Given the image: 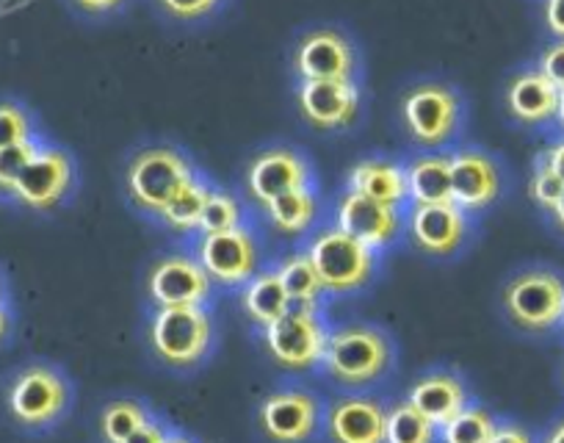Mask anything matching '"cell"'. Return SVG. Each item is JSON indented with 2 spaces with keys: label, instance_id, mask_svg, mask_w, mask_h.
<instances>
[{
  "label": "cell",
  "instance_id": "7dc6e473",
  "mask_svg": "<svg viewBox=\"0 0 564 443\" xmlns=\"http://www.w3.org/2000/svg\"><path fill=\"white\" fill-rule=\"evenodd\" d=\"M0 305H7V280L0 274Z\"/></svg>",
  "mask_w": 564,
  "mask_h": 443
},
{
  "label": "cell",
  "instance_id": "c3c4849f",
  "mask_svg": "<svg viewBox=\"0 0 564 443\" xmlns=\"http://www.w3.org/2000/svg\"><path fill=\"white\" fill-rule=\"evenodd\" d=\"M562 388H564V364H562Z\"/></svg>",
  "mask_w": 564,
  "mask_h": 443
},
{
  "label": "cell",
  "instance_id": "8992f818",
  "mask_svg": "<svg viewBox=\"0 0 564 443\" xmlns=\"http://www.w3.org/2000/svg\"><path fill=\"white\" fill-rule=\"evenodd\" d=\"M501 311L525 336H547L562 327L564 274L553 267H523L501 285Z\"/></svg>",
  "mask_w": 564,
  "mask_h": 443
},
{
  "label": "cell",
  "instance_id": "f546056e",
  "mask_svg": "<svg viewBox=\"0 0 564 443\" xmlns=\"http://www.w3.org/2000/svg\"><path fill=\"white\" fill-rule=\"evenodd\" d=\"M498 419L479 402H470L463 413L437 430V443H490Z\"/></svg>",
  "mask_w": 564,
  "mask_h": 443
},
{
  "label": "cell",
  "instance_id": "277c9868",
  "mask_svg": "<svg viewBox=\"0 0 564 443\" xmlns=\"http://www.w3.org/2000/svg\"><path fill=\"white\" fill-rule=\"evenodd\" d=\"M216 318L210 305L150 307L148 347L161 366L172 371H194L214 355Z\"/></svg>",
  "mask_w": 564,
  "mask_h": 443
},
{
  "label": "cell",
  "instance_id": "ee69618b",
  "mask_svg": "<svg viewBox=\"0 0 564 443\" xmlns=\"http://www.w3.org/2000/svg\"><path fill=\"white\" fill-rule=\"evenodd\" d=\"M12 336V311L9 305H0V344Z\"/></svg>",
  "mask_w": 564,
  "mask_h": 443
},
{
  "label": "cell",
  "instance_id": "ba28073f",
  "mask_svg": "<svg viewBox=\"0 0 564 443\" xmlns=\"http://www.w3.org/2000/svg\"><path fill=\"white\" fill-rule=\"evenodd\" d=\"M188 250L221 291H238L265 267L263 239L252 219L225 234L194 236Z\"/></svg>",
  "mask_w": 564,
  "mask_h": 443
},
{
  "label": "cell",
  "instance_id": "7c38bea8",
  "mask_svg": "<svg viewBox=\"0 0 564 443\" xmlns=\"http://www.w3.org/2000/svg\"><path fill=\"white\" fill-rule=\"evenodd\" d=\"M324 399L305 386H280L254 410L260 435L269 443H313L324 432Z\"/></svg>",
  "mask_w": 564,
  "mask_h": 443
},
{
  "label": "cell",
  "instance_id": "5b68a950",
  "mask_svg": "<svg viewBox=\"0 0 564 443\" xmlns=\"http://www.w3.org/2000/svg\"><path fill=\"white\" fill-rule=\"evenodd\" d=\"M302 250L311 256L322 280L324 294L333 296H355L366 291L377 280L382 258L368 250L349 234L335 228L333 222H324L316 234L302 241Z\"/></svg>",
  "mask_w": 564,
  "mask_h": 443
},
{
  "label": "cell",
  "instance_id": "4fadbf2b",
  "mask_svg": "<svg viewBox=\"0 0 564 443\" xmlns=\"http://www.w3.org/2000/svg\"><path fill=\"white\" fill-rule=\"evenodd\" d=\"M216 285L192 250L159 252L144 272V296L150 307H197L214 302Z\"/></svg>",
  "mask_w": 564,
  "mask_h": 443
},
{
  "label": "cell",
  "instance_id": "6da1fadb",
  "mask_svg": "<svg viewBox=\"0 0 564 443\" xmlns=\"http://www.w3.org/2000/svg\"><path fill=\"white\" fill-rule=\"evenodd\" d=\"M197 161L175 142H148L128 155L122 170V194L130 208L155 222L161 210L199 175Z\"/></svg>",
  "mask_w": 564,
  "mask_h": 443
},
{
  "label": "cell",
  "instance_id": "7402d4cb",
  "mask_svg": "<svg viewBox=\"0 0 564 443\" xmlns=\"http://www.w3.org/2000/svg\"><path fill=\"white\" fill-rule=\"evenodd\" d=\"M263 222L285 241H305L324 225V199L318 186L296 188L260 208Z\"/></svg>",
  "mask_w": 564,
  "mask_h": 443
},
{
  "label": "cell",
  "instance_id": "e575fe53",
  "mask_svg": "<svg viewBox=\"0 0 564 443\" xmlns=\"http://www.w3.org/2000/svg\"><path fill=\"white\" fill-rule=\"evenodd\" d=\"M562 194H564V183L558 181L556 172H553L542 159H534V166H531V177H529L531 203L547 216L553 208H556Z\"/></svg>",
  "mask_w": 564,
  "mask_h": 443
},
{
  "label": "cell",
  "instance_id": "2e32d148",
  "mask_svg": "<svg viewBox=\"0 0 564 443\" xmlns=\"http://www.w3.org/2000/svg\"><path fill=\"white\" fill-rule=\"evenodd\" d=\"M296 111L316 133H344L362 117V84L355 80H296Z\"/></svg>",
  "mask_w": 564,
  "mask_h": 443
},
{
  "label": "cell",
  "instance_id": "ffe728a7",
  "mask_svg": "<svg viewBox=\"0 0 564 443\" xmlns=\"http://www.w3.org/2000/svg\"><path fill=\"white\" fill-rule=\"evenodd\" d=\"M558 89L531 64L503 84V111L520 128H547L556 122Z\"/></svg>",
  "mask_w": 564,
  "mask_h": 443
},
{
  "label": "cell",
  "instance_id": "e0dca14e",
  "mask_svg": "<svg viewBox=\"0 0 564 443\" xmlns=\"http://www.w3.org/2000/svg\"><path fill=\"white\" fill-rule=\"evenodd\" d=\"M452 161V203L468 216H481L501 199L507 175L490 150L479 144H457L448 150Z\"/></svg>",
  "mask_w": 564,
  "mask_h": 443
},
{
  "label": "cell",
  "instance_id": "4dcf8cb0",
  "mask_svg": "<svg viewBox=\"0 0 564 443\" xmlns=\"http://www.w3.org/2000/svg\"><path fill=\"white\" fill-rule=\"evenodd\" d=\"M384 443H437V426L406 399L388 408Z\"/></svg>",
  "mask_w": 564,
  "mask_h": 443
},
{
  "label": "cell",
  "instance_id": "30bf717a",
  "mask_svg": "<svg viewBox=\"0 0 564 443\" xmlns=\"http://www.w3.org/2000/svg\"><path fill=\"white\" fill-rule=\"evenodd\" d=\"M291 73L296 80H355L362 84V53L349 31L313 25L294 40Z\"/></svg>",
  "mask_w": 564,
  "mask_h": 443
},
{
  "label": "cell",
  "instance_id": "8fae6325",
  "mask_svg": "<svg viewBox=\"0 0 564 443\" xmlns=\"http://www.w3.org/2000/svg\"><path fill=\"white\" fill-rule=\"evenodd\" d=\"M75 192H78V161L67 148L45 139L23 175L18 177L9 199L31 214H53L67 205Z\"/></svg>",
  "mask_w": 564,
  "mask_h": 443
},
{
  "label": "cell",
  "instance_id": "cb8c5ba5",
  "mask_svg": "<svg viewBox=\"0 0 564 443\" xmlns=\"http://www.w3.org/2000/svg\"><path fill=\"white\" fill-rule=\"evenodd\" d=\"M410 205L452 203V161L448 150H415L404 161Z\"/></svg>",
  "mask_w": 564,
  "mask_h": 443
},
{
  "label": "cell",
  "instance_id": "5bb4252c",
  "mask_svg": "<svg viewBox=\"0 0 564 443\" xmlns=\"http://www.w3.org/2000/svg\"><path fill=\"white\" fill-rule=\"evenodd\" d=\"M305 186H318L316 170L307 153L294 144H265L243 170V197L258 210L271 199Z\"/></svg>",
  "mask_w": 564,
  "mask_h": 443
},
{
  "label": "cell",
  "instance_id": "bcb514c9",
  "mask_svg": "<svg viewBox=\"0 0 564 443\" xmlns=\"http://www.w3.org/2000/svg\"><path fill=\"white\" fill-rule=\"evenodd\" d=\"M553 126L564 133V89H558V108H556V122Z\"/></svg>",
  "mask_w": 564,
  "mask_h": 443
},
{
  "label": "cell",
  "instance_id": "9a60e30c",
  "mask_svg": "<svg viewBox=\"0 0 564 443\" xmlns=\"http://www.w3.org/2000/svg\"><path fill=\"white\" fill-rule=\"evenodd\" d=\"M474 236V216L454 203L406 205L404 239L412 250L432 261L457 258Z\"/></svg>",
  "mask_w": 564,
  "mask_h": 443
},
{
  "label": "cell",
  "instance_id": "d4e9b609",
  "mask_svg": "<svg viewBox=\"0 0 564 443\" xmlns=\"http://www.w3.org/2000/svg\"><path fill=\"white\" fill-rule=\"evenodd\" d=\"M236 294H238V307H241L243 318H247L258 333L291 311L289 294H285V289H282L280 278H276L271 263H265V267L249 280V283H243L241 289L236 291Z\"/></svg>",
  "mask_w": 564,
  "mask_h": 443
},
{
  "label": "cell",
  "instance_id": "ab89813d",
  "mask_svg": "<svg viewBox=\"0 0 564 443\" xmlns=\"http://www.w3.org/2000/svg\"><path fill=\"white\" fill-rule=\"evenodd\" d=\"M490 443H536V437L529 426L518 424V421H498Z\"/></svg>",
  "mask_w": 564,
  "mask_h": 443
},
{
  "label": "cell",
  "instance_id": "484cf974",
  "mask_svg": "<svg viewBox=\"0 0 564 443\" xmlns=\"http://www.w3.org/2000/svg\"><path fill=\"white\" fill-rule=\"evenodd\" d=\"M276 278H280L282 289L289 294L291 307H311V311H327V300L324 294L322 280H318L316 267H313L311 256L305 250H291L271 261Z\"/></svg>",
  "mask_w": 564,
  "mask_h": 443
},
{
  "label": "cell",
  "instance_id": "4316f807",
  "mask_svg": "<svg viewBox=\"0 0 564 443\" xmlns=\"http://www.w3.org/2000/svg\"><path fill=\"white\" fill-rule=\"evenodd\" d=\"M214 188V181H210L205 172H199L164 210L155 219V225L172 234L175 239L181 241H192L194 236L199 234V222H203V210L205 203H208V194Z\"/></svg>",
  "mask_w": 564,
  "mask_h": 443
},
{
  "label": "cell",
  "instance_id": "ac0fdd59",
  "mask_svg": "<svg viewBox=\"0 0 564 443\" xmlns=\"http://www.w3.org/2000/svg\"><path fill=\"white\" fill-rule=\"evenodd\" d=\"M404 210L406 208L377 203V199H368L362 194L340 192L333 203L329 222L382 258L384 252L393 250L404 239Z\"/></svg>",
  "mask_w": 564,
  "mask_h": 443
},
{
  "label": "cell",
  "instance_id": "8d00e7d4",
  "mask_svg": "<svg viewBox=\"0 0 564 443\" xmlns=\"http://www.w3.org/2000/svg\"><path fill=\"white\" fill-rule=\"evenodd\" d=\"M536 69L551 80L556 89H564V40H551L536 56Z\"/></svg>",
  "mask_w": 564,
  "mask_h": 443
},
{
  "label": "cell",
  "instance_id": "7a4b0ae2",
  "mask_svg": "<svg viewBox=\"0 0 564 443\" xmlns=\"http://www.w3.org/2000/svg\"><path fill=\"white\" fill-rule=\"evenodd\" d=\"M395 342L388 329L373 322H344L329 329L322 375L333 386L368 391L393 371Z\"/></svg>",
  "mask_w": 564,
  "mask_h": 443
},
{
  "label": "cell",
  "instance_id": "74e56055",
  "mask_svg": "<svg viewBox=\"0 0 564 443\" xmlns=\"http://www.w3.org/2000/svg\"><path fill=\"white\" fill-rule=\"evenodd\" d=\"M542 25L553 40H564V0H542Z\"/></svg>",
  "mask_w": 564,
  "mask_h": 443
},
{
  "label": "cell",
  "instance_id": "836d02e7",
  "mask_svg": "<svg viewBox=\"0 0 564 443\" xmlns=\"http://www.w3.org/2000/svg\"><path fill=\"white\" fill-rule=\"evenodd\" d=\"M45 142L42 137L29 139V142L12 144V148L0 150V197H9L18 183V177L23 175V170L29 166V161L34 159L40 144Z\"/></svg>",
  "mask_w": 564,
  "mask_h": 443
},
{
  "label": "cell",
  "instance_id": "3957f363",
  "mask_svg": "<svg viewBox=\"0 0 564 443\" xmlns=\"http://www.w3.org/2000/svg\"><path fill=\"white\" fill-rule=\"evenodd\" d=\"M468 120L465 95L443 78H421L399 100V126L415 150H452Z\"/></svg>",
  "mask_w": 564,
  "mask_h": 443
},
{
  "label": "cell",
  "instance_id": "f6af8a7d",
  "mask_svg": "<svg viewBox=\"0 0 564 443\" xmlns=\"http://www.w3.org/2000/svg\"><path fill=\"white\" fill-rule=\"evenodd\" d=\"M164 443H199V441H197V437H194V435H186V432L172 430V432H170V437H166Z\"/></svg>",
  "mask_w": 564,
  "mask_h": 443
},
{
  "label": "cell",
  "instance_id": "1f68e13d",
  "mask_svg": "<svg viewBox=\"0 0 564 443\" xmlns=\"http://www.w3.org/2000/svg\"><path fill=\"white\" fill-rule=\"evenodd\" d=\"M150 3L166 23L194 29V25H205L219 18L230 0H150Z\"/></svg>",
  "mask_w": 564,
  "mask_h": 443
},
{
  "label": "cell",
  "instance_id": "7bdbcfd3",
  "mask_svg": "<svg viewBox=\"0 0 564 443\" xmlns=\"http://www.w3.org/2000/svg\"><path fill=\"white\" fill-rule=\"evenodd\" d=\"M547 219H551L553 230H556V234L564 239V194H562V199H558V203H556V208H553L551 214H547Z\"/></svg>",
  "mask_w": 564,
  "mask_h": 443
},
{
  "label": "cell",
  "instance_id": "b9f144b4",
  "mask_svg": "<svg viewBox=\"0 0 564 443\" xmlns=\"http://www.w3.org/2000/svg\"><path fill=\"white\" fill-rule=\"evenodd\" d=\"M536 443H564V413H558L556 419L542 430V435L536 437Z\"/></svg>",
  "mask_w": 564,
  "mask_h": 443
},
{
  "label": "cell",
  "instance_id": "60d3db41",
  "mask_svg": "<svg viewBox=\"0 0 564 443\" xmlns=\"http://www.w3.org/2000/svg\"><path fill=\"white\" fill-rule=\"evenodd\" d=\"M536 159L545 161V164L551 166L553 172H556L558 181L564 183V133H562V137H558V139H553V142L547 144V148L542 150L540 155H536Z\"/></svg>",
  "mask_w": 564,
  "mask_h": 443
},
{
  "label": "cell",
  "instance_id": "d6a6232c",
  "mask_svg": "<svg viewBox=\"0 0 564 443\" xmlns=\"http://www.w3.org/2000/svg\"><path fill=\"white\" fill-rule=\"evenodd\" d=\"M42 137L34 115L18 100H0V150Z\"/></svg>",
  "mask_w": 564,
  "mask_h": 443
},
{
  "label": "cell",
  "instance_id": "83f0119b",
  "mask_svg": "<svg viewBox=\"0 0 564 443\" xmlns=\"http://www.w3.org/2000/svg\"><path fill=\"white\" fill-rule=\"evenodd\" d=\"M153 415V408H150L148 402H141V399H111V402L100 410L102 443H124L139 426L148 424Z\"/></svg>",
  "mask_w": 564,
  "mask_h": 443
},
{
  "label": "cell",
  "instance_id": "44dd1931",
  "mask_svg": "<svg viewBox=\"0 0 564 443\" xmlns=\"http://www.w3.org/2000/svg\"><path fill=\"white\" fill-rule=\"evenodd\" d=\"M406 402L415 410H421L441 430L454 415L463 413L474 402V397H470L468 382H465L459 371L430 369L423 371L421 377H415V382L406 391Z\"/></svg>",
  "mask_w": 564,
  "mask_h": 443
},
{
  "label": "cell",
  "instance_id": "f35d334b",
  "mask_svg": "<svg viewBox=\"0 0 564 443\" xmlns=\"http://www.w3.org/2000/svg\"><path fill=\"white\" fill-rule=\"evenodd\" d=\"M170 432L172 426L166 424L164 419H159V415H153L148 424L139 426V430H135L124 443H164L166 437H170Z\"/></svg>",
  "mask_w": 564,
  "mask_h": 443
},
{
  "label": "cell",
  "instance_id": "d590c367",
  "mask_svg": "<svg viewBox=\"0 0 564 443\" xmlns=\"http://www.w3.org/2000/svg\"><path fill=\"white\" fill-rule=\"evenodd\" d=\"M67 7L78 18L91 20V23H106V20H113L122 12H128L130 0H67Z\"/></svg>",
  "mask_w": 564,
  "mask_h": 443
},
{
  "label": "cell",
  "instance_id": "52a82bcc",
  "mask_svg": "<svg viewBox=\"0 0 564 443\" xmlns=\"http://www.w3.org/2000/svg\"><path fill=\"white\" fill-rule=\"evenodd\" d=\"M73 404V386L58 366L31 360L20 366L7 386V410L18 426L42 432L56 426Z\"/></svg>",
  "mask_w": 564,
  "mask_h": 443
},
{
  "label": "cell",
  "instance_id": "f1b7e54d",
  "mask_svg": "<svg viewBox=\"0 0 564 443\" xmlns=\"http://www.w3.org/2000/svg\"><path fill=\"white\" fill-rule=\"evenodd\" d=\"M243 222H249V210L241 194L230 192V188L225 186H216L214 183V188H210L208 194V203H205L197 236L225 234V230L238 228Z\"/></svg>",
  "mask_w": 564,
  "mask_h": 443
},
{
  "label": "cell",
  "instance_id": "9c48e42d",
  "mask_svg": "<svg viewBox=\"0 0 564 443\" xmlns=\"http://www.w3.org/2000/svg\"><path fill=\"white\" fill-rule=\"evenodd\" d=\"M327 311L291 307L285 316L260 329V342L269 358L289 375H311L322 369L329 338Z\"/></svg>",
  "mask_w": 564,
  "mask_h": 443
},
{
  "label": "cell",
  "instance_id": "603a6c76",
  "mask_svg": "<svg viewBox=\"0 0 564 443\" xmlns=\"http://www.w3.org/2000/svg\"><path fill=\"white\" fill-rule=\"evenodd\" d=\"M344 192H355L368 199H377V203L406 208L410 199H406L404 161L382 153L355 161L344 177Z\"/></svg>",
  "mask_w": 564,
  "mask_h": 443
},
{
  "label": "cell",
  "instance_id": "681fc988",
  "mask_svg": "<svg viewBox=\"0 0 564 443\" xmlns=\"http://www.w3.org/2000/svg\"><path fill=\"white\" fill-rule=\"evenodd\" d=\"M558 329H562V336H564V318H562V327H558Z\"/></svg>",
  "mask_w": 564,
  "mask_h": 443
},
{
  "label": "cell",
  "instance_id": "d6986e66",
  "mask_svg": "<svg viewBox=\"0 0 564 443\" xmlns=\"http://www.w3.org/2000/svg\"><path fill=\"white\" fill-rule=\"evenodd\" d=\"M388 404L379 397L349 391L324 410V435L329 443H384Z\"/></svg>",
  "mask_w": 564,
  "mask_h": 443
}]
</instances>
